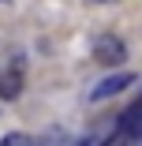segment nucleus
<instances>
[{
	"label": "nucleus",
	"instance_id": "obj_2",
	"mask_svg": "<svg viewBox=\"0 0 142 146\" xmlns=\"http://www.w3.org/2000/svg\"><path fill=\"white\" fill-rule=\"evenodd\" d=\"M138 131H142V98L124 109L120 124H116V142H131V139H138Z\"/></svg>",
	"mask_w": 142,
	"mask_h": 146
},
{
	"label": "nucleus",
	"instance_id": "obj_3",
	"mask_svg": "<svg viewBox=\"0 0 142 146\" xmlns=\"http://www.w3.org/2000/svg\"><path fill=\"white\" fill-rule=\"evenodd\" d=\"M135 82V75L131 71H120V75H108V79H101L94 90H90V98L94 101H105V98H112V94H120V90H127V86Z\"/></svg>",
	"mask_w": 142,
	"mask_h": 146
},
{
	"label": "nucleus",
	"instance_id": "obj_1",
	"mask_svg": "<svg viewBox=\"0 0 142 146\" xmlns=\"http://www.w3.org/2000/svg\"><path fill=\"white\" fill-rule=\"evenodd\" d=\"M124 56H127V45H124L116 34H105V38H97V49H94V60H97V64H105V68H116V64H124Z\"/></svg>",
	"mask_w": 142,
	"mask_h": 146
},
{
	"label": "nucleus",
	"instance_id": "obj_6",
	"mask_svg": "<svg viewBox=\"0 0 142 146\" xmlns=\"http://www.w3.org/2000/svg\"><path fill=\"white\" fill-rule=\"evenodd\" d=\"M138 139H142V131H138Z\"/></svg>",
	"mask_w": 142,
	"mask_h": 146
},
{
	"label": "nucleus",
	"instance_id": "obj_4",
	"mask_svg": "<svg viewBox=\"0 0 142 146\" xmlns=\"http://www.w3.org/2000/svg\"><path fill=\"white\" fill-rule=\"evenodd\" d=\"M0 146H34V142L26 139V135H19V131H11V135H4V139H0Z\"/></svg>",
	"mask_w": 142,
	"mask_h": 146
},
{
	"label": "nucleus",
	"instance_id": "obj_5",
	"mask_svg": "<svg viewBox=\"0 0 142 146\" xmlns=\"http://www.w3.org/2000/svg\"><path fill=\"white\" fill-rule=\"evenodd\" d=\"M116 146H135V142H116Z\"/></svg>",
	"mask_w": 142,
	"mask_h": 146
}]
</instances>
